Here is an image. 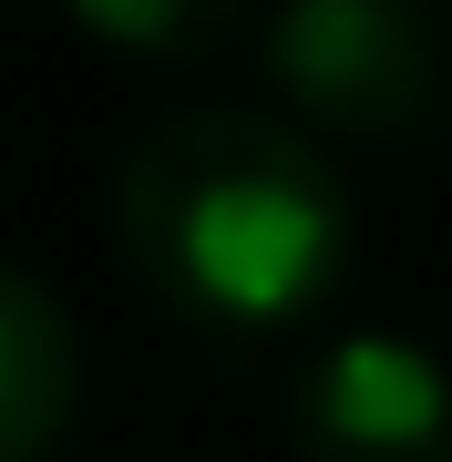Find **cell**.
<instances>
[{"label":"cell","mask_w":452,"mask_h":462,"mask_svg":"<svg viewBox=\"0 0 452 462\" xmlns=\"http://www.w3.org/2000/svg\"><path fill=\"white\" fill-rule=\"evenodd\" d=\"M114 236L175 319L217 339H268L329 309L360 226H350V175L309 124L196 103L124 154Z\"/></svg>","instance_id":"obj_1"},{"label":"cell","mask_w":452,"mask_h":462,"mask_svg":"<svg viewBox=\"0 0 452 462\" xmlns=\"http://www.w3.org/2000/svg\"><path fill=\"white\" fill-rule=\"evenodd\" d=\"M257 51L288 124L339 134V144H401L432 124L452 83L442 0H278Z\"/></svg>","instance_id":"obj_2"},{"label":"cell","mask_w":452,"mask_h":462,"mask_svg":"<svg viewBox=\"0 0 452 462\" xmlns=\"http://www.w3.org/2000/svg\"><path fill=\"white\" fill-rule=\"evenodd\" d=\"M299 462H452V370L401 329H339L288 391Z\"/></svg>","instance_id":"obj_3"},{"label":"cell","mask_w":452,"mask_h":462,"mask_svg":"<svg viewBox=\"0 0 452 462\" xmlns=\"http://www.w3.org/2000/svg\"><path fill=\"white\" fill-rule=\"evenodd\" d=\"M72 401H83V339L62 298L0 267V462H42L72 431Z\"/></svg>","instance_id":"obj_4"},{"label":"cell","mask_w":452,"mask_h":462,"mask_svg":"<svg viewBox=\"0 0 452 462\" xmlns=\"http://www.w3.org/2000/svg\"><path fill=\"white\" fill-rule=\"evenodd\" d=\"M72 21L114 51H144V62H196V51L236 42L247 0H72Z\"/></svg>","instance_id":"obj_5"}]
</instances>
